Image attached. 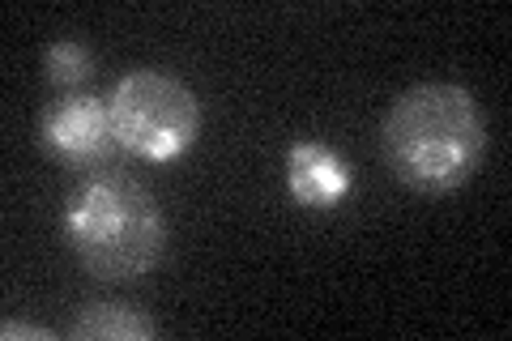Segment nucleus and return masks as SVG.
I'll list each match as a JSON object with an SVG mask.
<instances>
[{
    "instance_id": "obj_1",
    "label": "nucleus",
    "mask_w": 512,
    "mask_h": 341,
    "mask_svg": "<svg viewBox=\"0 0 512 341\" xmlns=\"http://www.w3.org/2000/svg\"><path fill=\"white\" fill-rule=\"evenodd\" d=\"M389 171L423 197H444L474 180L487 154V124L474 94L457 81H423L393 99L380 120Z\"/></svg>"
},
{
    "instance_id": "obj_2",
    "label": "nucleus",
    "mask_w": 512,
    "mask_h": 341,
    "mask_svg": "<svg viewBox=\"0 0 512 341\" xmlns=\"http://www.w3.org/2000/svg\"><path fill=\"white\" fill-rule=\"evenodd\" d=\"M60 231L77 265L99 282H141L167 252L154 192L120 167L77 175L60 205Z\"/></svg>"
},
{
    "instance_id": "obj_3",
    "label": "nucleus",
    "mask_w": 512,
    "mask_h": 341,
    "mask_svg": "<svg viewBox=\"0 0 512 341\" xmlns=\"http://www.w3.org/2000/svg\"><path fill=\"white\" fill-rule=\"evenodd\" d=\"M107 111L120 150L154 167L184 158L201 133L197 94L167 69H128L111 86Z\"/></svg>"
},
{
    "instance_id": "obj_4",
    "label": "nucleus",
    "mask_w": 512,
    "mask_h": 341,
    "mask_svg": "<svg viewBox=\"0 0 512 341\" xmlns=\"http://www.w3.org/2000/svg\"><path fill=\"white\" fill-rule=\"evenodd\" d=\"M39 145L47 158H56L69 171H94V167H111L120 141L111 128V111L107 99L94 94H64L39 120Z\"/></svg>"
},
{
    "instance_id": "obj_5",
    "label": "nucleus",
    "mask_w": 512,
    "mask_h": 341,
    "mask_svg": "<svg viewBox=\"0 0 512 341\" xmlns=\"http://www.w3.org/2000/svg\"><path fill=\"white\" fill-rule=\"evenodd\" d=\"M350 167L346 158L325 141H295L286 150V188L303 209H333L350 192Z\"/></svg>"
},
{
    "instance_id": "obj_6",
    "label": "nucleus",
    "mask_w": 512,
    "mask_h": 341,
    "mask_svg": "<svg viewBox=\"0 0 512 341\" xmlns=\"http://www.w3.org/2000/svg\"><path fill=\"white\" fill-rule=\"evenodd\" d=\"M69 337L73 341H146V337H158V320L141 312L137 303L94 299L69 324Z\"/></svg>"
},
{
    "instance_id": "obj_7",
    "label": "nucleus",
    "mask_w": 512,
    "mask_h": 341,
    "mask_svg": "<svg viewBox=\"0 0 512 341\" xmlns=\"http://www.w3.org/2000/svg\"><path fill=\"white\" fill-rule=\"evenodd\" d=\"M90 73H94V56L77 39H56V43L43 47V81L47 86L73 94L77 86H86Z\"/></svg>"
},
{
    "instance_id": "obj_8",
    "label": "nucleus",
    "mask_w": 512,
    "mask_h": 341,
    "mask_svg": "<svg viewBox=\"0 0 512 341\" xmlns=\"http://www.w3.org/2000/svg\"><path fill=\"white\" fill-rule=\"evenodd\" d=\"M0 337H5V341H13V337L52 341V333H47V329H35V324H22V320H5V324H0Z\"/></svg>"
}]
</instances>
